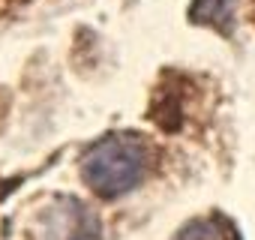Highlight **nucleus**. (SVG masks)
Returning a JSON list of instances; mask_svg holds the SVG:
<instances>
[{
  "label": "nucleus",
  "instance_id": "f257e3e1",
  "mask_svg": "<svg viewBox=\"0 0 255 240\" xmlns=\"http://www.w3.org/2000/svg\"><path fill=\"white\" fill-rule=\"evenodd\" d=\"M144 171H147V144L135 132H111L102 141H96L81 159L84 183L102 198L132 192L144 180Z\"/></svg>",
  "mask_w": 255,
  "mask_h": 240
},
{
  "label": "nucleus",
  "instance_id": "f03ea898",
  "mask_svg": "<svg viewBox=\"0 0 255 240\" xmlns=\"http://www.w3.org/2000/svg\"><path fill=\"white\" fill-rule=\"evenodd\" d=\"M234 12H237V0H192L189 21L228 33L234 27Z\"/></svg>",
  "mask_w": 255,
  "mask_h": 240
},
{
  "label": "nucleus",
  "instance_id": "7ed1b4c3",
  "mask_svg": "<svg viewBox=\"0 0 255 240\" xmlns=\"http://www.w3.org/2000/svg\"><path fill=\"white\" fill-rule=\"evenodd\" d=\"M174 240H240V231L225 216H201L186 222Z\"/></svg>",
  "mask_w": 255,
  "mask_h": 240
},
{
  "label": "nucleus",
  "instance_id": "20e7f679",
  "mask_svg": "<svg viewBox=\"0 0 255 240\" xmlns=\"http://www.w3.org/2000/svg\"><path fill=\"white\" fill-rule=\"evenodd\" d=\"M66 240H102V225H99V219H96L90 210L78 207V219H75V225H72V231H69Z\"/></svg>",
  "mask_w": 255,
  "mask_h": 240
}]
</instances>
